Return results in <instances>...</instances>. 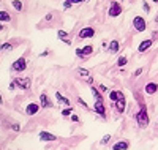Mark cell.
Wrapping results in <instances>:
<instances>
[{"mask_svg": "<svg viewBox=\"0 0 158 150\" xmlns=\"http://www.w3.org/2000/svg\"><path fill=\"white\" fill-rule=\"evenodd\" d=\"M25 68H27V60H25L24 57H19L15 63H13L11 70H13V71H24Z\"/></svg>", "mask_w": 158, "mask_h": 150, "instance_id": "4", "label": "cell"}, {"mask_svg": "<svg viewBox=\"0 0 158 150\" xmlns=\"http://www.w3.org/2000/svg\"><path fill=\"white\" fill-rule=\"evenodd\" d=\"M158 92V85L155 84V82H149L147 85H146V93L147 95H153V93H156Z\"/></svg>", "mask_w": 158, "mask_h": 150, "instance_id": "14", "label": "cell"}, {"mask_svg": "<svg viewBox=\"0 0 158 150\" xmlns=\"http://www.w3.org/2000/svg\"><path fill=\"white\" fill-rule=\"evenodd\" d=\"M0 103H3V100H2V95H0Z\"/></svg>", "mask_w": 158, "mask_h": 150, "instance_id": "39", "label": "cell"}, {"mask_svg": "<svg viewBox=\"0 0 158 150\" xmlns=\"http://www.w3.org/2000/svg\"><path fill=\"white\" fill-rule=\"evenodd\" d=\"M76 71H77V74H79V76H82V77H85V79H87V82H92V77H90V73H89V71L85 70V68H77Z\"/></svg>", "mask_w": 158, "mask_h": 150, "instance_id": "16", "label": "cell"}, {"mask_svg": "<svg viewBox=\"0 0 158 150\" xmlns=\"http://www.w3.org/2000/svg\"><path fill=\"white\" fill-rule=\"evenodd\" d=\"M90 90H92V95H94V98H95V101H104L103 100V97H101V93L98 92V89L97 87H90Z\"/></svg>", "mask_w": 158, "mask_h": 150, "instance_id": "18", "label": "cell"}, {"mask_svg": "<svg viewBox=\"0 0 158 150\" xmlns=\"http://www.w3.org/2000/svg\"><path fill=\"white\" fill-rule=\"evenodd\" d=\"M125 106H127V100H125V95L123 92H118V100L115 101V107L118 112H123L125 111Z\"/></svg>", "mask_w": 158, "mask_h": 150, "instance_id": "6", "label": "cell"}, {"mask_svg": "<svg viewBox=\"0 0 158 150\" xmlns=\"http://www.w3.org/2000/svg\"><path fill=\"white\" fill-rule=\"evenodd\" d=\"M152 2H153V3H158V0H152Z\"/></svg>", "mask_w": 158, "mask_h": 150, "instance_id": "40", "label": "cell"}, {"mask_svg": "<svg viewBox=\"0 0 158 150\" xmlns=\"http://www.w3.org/2000/svg\"><path fill=\"white\" fill-rule=\"evenodd\" d=\"M13 130H15V131H21V125L15 123V125H13Z\"/></svg>", "mask_w": 158, "mask_h": 150, "instance_id": "30", "label": "cell"}, {"mask_svg": "<svg viewBox=\"0 0 158 150\" xmlns=\"http://www.w3.org/2000/svg\"><path fill=\"white\" fill-rule=\"evenodd\" d=\"M67 2H70V3H81V2H84V0H67Z\"/></svg>", "mask_w": 158, "mask_h": 150, "instance_id": "33", "label": "cell"}, {"mask_svg": "<svg viewBox=\"0 0 158 150\" xmlns=\"http://www.w3.org/2000/svg\"><path fill=\"white\" fill-rule=\"evenodd\" d=\"M11 21V16L8 15L6 11H0V22H10Z\"/></svg>", "mask_w": 158, "mask_h": 150, "instance_id": "20", "label": "cell"}, {"mask_svg": "<svg viewBox=\"0 0 158 150\" xmlns=\"http://www.w3.org/2000/svg\"><path fill=\"white\" fill-rule=\"evenodd\" d=\"M57 36L62 40L63 43H67V44H71V40H68V33L67 32H63V30H57Z\"/></svg>", "mask_w": 158, "mask_h": 150, "instance_id": "15", "label": "cell"}, {"mask_svg": "<svg viewBox=\"0 0 158 150\" xmlns=\"http://www.w3.org/2000/svg\"><path fill=\"white\" fill-rule=\"evenodd\" d=\"M73 112H74V111H73V107L68 106V107H65L63 111H62V115H63V117H68V115H73Z\"/></svg>", "mask_w": 158, "mask_h": 150, "instance_id": "22", "label": "cell"}, {"mask_svg": "<svg viewBox=\"0 0 158 150\" xmlns=\"http://www.w3.org/2000/svg\"><path fill=\"white\" fill-rule=\"evenodd\" d=\"M141 73H142V68H138V70L135 71V76H141Z\"/></svg>", "mask_w": 158, "mask_h": 150, "instance_id": "34", "label": "cell"}, {"mask_svg": "<svg viewBox=\"0 0 158 150\" xmlns=\"http://www.w3.org/2000/svg\"><path fill=\"white\" fill-rule=\"evenodd\" d=\"M56 139H57V136L52 134V133H48V131L40 133V141H43V142H51V141H56Z\"/></svg>", "mask_w": 158, "mask_h": 150, "instance_id": "8", "label": "cell"}, {"mask_svg": "<svg viewBox=\"0 0 158 150\" xmlns=\"http://www.w3.org/2000/svg\"><path fill=\"white\" fill-rule=\"evenodd\" d=\"M94 109H95V112H97L98 115L106 117V107H104V103H101V101H95Z\"/></svg>", "mask_w": 158, "mask_h": 150, "instance_id": "10", "label": "cell"}, {"mask_svg": "<svg viewBox=\"0 0 158 150\" xmlns=\"http://www.w3.org/2000/svg\"><path fill=\"white\" fill-rule=\"evenodd\" d=\"M109 139H111V134H106V136H103V139H101V145H106L108 142H109Z\"/></svg>", "mask_w": 158, "mask_h": 150, "instance_id": "27", "label": "cell"}, {"mask_svg": "<svg viewBox=\"0 0 158 150\" xmlns=\"http://www.w3.org/2000/svg\"><path fill=\"white\" fill-rule=\"evenodd\" d=\"M109 16L111 18H115V16H118L122 13V6H120V3L118 2H115V0H112L111 2V6H109Z\"/></svg>", "mask_w": 158, "mask_h": 150, "instance_id": "3", "label": "cell"}, {"mask_svg": "<svg viewBox=\"0 0 158 150\" xmlns=\"http://www.w3.org/2000/svg\"><path fill=\"white\" fill-rule=\"evenodd\" d=\"M40 103H41V106H43V107H46V109H49V107H52V106H54V104H52V101L49 100V97H48L46 93H43L41 97H40Z\"/></svg>", "mask_w": 158, "mask_h": 150, "instance_id": "12", "label": "cell"}, {"mask_svg": "<svg viewBox=\"0 0 158 150\" xmlns=\"http://www.w3.org/2000/svg\"><path fill=\"white\" fill-rule=\"evenodd\" d=\"M0 49H2V51H11L13 49V44L11 43H5V44L0 46Z\"/></svg>", "mask_w": 158, "mask_h": 150, "instance_id": "26", "label": "cell"}, {"mask_svg": "<svg viewBox=\"0 0 158 150\" xmlns=\"http://www.w3.org/2000/svg\"><path fill=\"white\" fill-rule=\"evenodd\" d=\"M56 98L59 100V103H63V104H67V106H70V100H68V98H65V97H62V95H60L59 92L56 93Z\"/></svg>", "mask_w": 158, "mask_h": 150, "instance_id": "21", "label": "cell"}, {"mask_svg": "<svg viewBox=\"0 0 158 150\" xmlns=\"http://www.w3.org/2000/svg\"><path fill=\"white\" fill-rule=\"evenodd\" d=\"M13 82L16 84V87H19L22 90H27L30 87V84H32V81H30V77H16Z\"/></svg>", "mask_w": 158, "mask_h": 150, "instance_id": "2", "label": "cell"}, {"mask_svg": "<svg viewBox=\"0 0 158 150\" xmlns=\"http://www.w3.org/2000/svg\"><path fill=\"white\" fill-rule=\"evenodd\" d=\"M109 100H111L112 103H115V101L118 100V92H111V93H109Z\"/></svg>", "mask_w": 158, "mask_h": 150, "instance_id": "24", "label": "cell"}, {"mask_svg": "<svg viewBox=\"0 0 158 150\" xmlns=\"http://www.w3.org/2000/svg\"><path fill=\"white\" fill-rule=\"evenodd\" d=\"M38 111H40V106L36 103H30L25 107V114H29V115H35V114H38Z\"/></svg>", "mask_w": 158, "mask_h": 150, "instance_id": "11", "label": "cell"}, {"mask_svg": "<svg viewBox=\"0 0 158 150\" xmlns=\"http://www.w3.org/2000/svg\"><path fill=\"white\" fill-rule=\"evenodd\" d=\"M71 5H73V3H70V2H67V0H65V5H63V6H65V10H68V8H71Z\"/></svg>", "mask_w": 158, "mask_h": 150, "instance_id": "31", "label": "cell"}, {"mask_svg": "<svg viewBox=\"0 0 158 150\" xmlns=\"http://www.w3.org/2000/svg\"><path fill=\"white\" fill-rule=\"evenodd\" d=\"M15 89H16V84L11 82V84H10V90H15Z\"/></svg>", "mask_w": 158, "mask_h": 150, "instance_id": "36", "label": "cell"}, {"mask_svg": "<svg viewBox=\"0 0 158 150\" xmlns=\"http://www.w3.org/2000/svg\"><path fill=\"white\" fill-rule=\"evenodd\" d=\"M13 6H15L16 11H22V3L19 2V0H13Z\"/></svg>", "mask_w": 158, "mask_h": 150, "instance_id": "23", "label": "cell"}, {"mask_svg": "<svg viewBox=\"0 0 158 150\" xmlns=\"http://www.w3.org/2000/svg\"><path fill=\"white\" fill-rule=\"evenodd\" d=\"M77 103H79V104H81V106H82V107H85V109H87V107H89V106H87V103H85V101H84V100H82V98H77Z\"/></svg>", "mask_w": 158, "mask_h": 150, "instance_id": "28", "label": "cell"}, {"mask_svg": "<svg viewBox=\"0 0 158 150\" xmlns=\"http://www.w3.org/2000/svg\"><path fill=\"white\" fill-rule=\"evenodd\" d=\"M0 30H3V27H2V25H0Z\"/></svg>", "mask_w": 158, "mask_h": 150, "instance_id": "41", "label": "cell"}, {"mask_svg": "<svg viewBox=\"0 0 158 150\" xmlns=\"http://www.w3.org/2000/svg\"><path fill=\"white\" fill-rule=\"evenodd\" d=\"M133 27L136 29V32H144L146 30V19L142 16H136L133 19Z\"/></svg>", "mask_w": 158, "mask_h": 150, "instance_id": "5", "label": "cell"}, {"mask_svg": "<svg viewBox=\"0 0 158 150\" xmlns=\"http://www.w3.org/2000/svg\"><path fill=\"white\" fill-rule=\"evenodd\" d=\"M92 51H94V48H92V46H84V48H79V49H76V56L84 59L85 56H90Z\"/></svg>", "mask_w": 158, "mask_h": 150, "instance_id": "7", "label": "cell"}, {"mask_svg": "<svg viewBox=\"0 0 158 150\" xmlns=\"http://www.w3.org/2000/svg\"><path fill=\"white\" fill-rule=\"evenodd\" d=\"M71 120H73V122H79V117L73 114V115H71Z\"/></svg>", "mask_w": 158, "mask_h": 150, "instance_id": "35", "label": "cell"}, {"mask_svg": "<svg viewBox=\"0 0 158 150\" xmlns=\"http://www.w3.org/2000/svg\"><path fill=\"white\" fill-rule=\"evenodd\" d=\"M51 19H52V15L49 13V15H46V21H51Z\"/></svg>", "mask_w": 158, "mask_h": 150, "instance_id": "37", "label": "cell"}, {"mask_svg": "<svg viewBox=\"0 0 158 150\" xmlns=\"http://www.w3.org/2000/svg\"><path fill=\"white\" fill-rule=\"evenodd\" d=\"M136 122H138V125L141 127V128H144V127H147L149 125V115H147V107L146 106H141V111L136 114Z\"/></svg>", "mask_w": 158, "mask_h": 150, "instance_id": "1", "label": "cell"}, {"mask_svg": "<svg viewBox=\"0 0 158 150\" xmlns=\"http://www.w3.org/2000/svg\"><path fill=\"white\" fill-rule=\"evenodd\" d=\"M153 38H158V32H153Z\"/></svg>", "mask_w": 158, "mask_h": 150, "instance_id": "38", "label": "cell"}, {"mask_svg": "<svg viewBox=\"0 0 158 150\" xmlns=\"http://www.w3.org/2000/svg\"><path fill=\"white\" fill-rule=\"evenodd\" d=\"M98 89H100V92H106V90H108V87H106V85H103V84H101Z\"/></svg>", "mask_w": 158, "mask_h": 150, "instance_id": "32", "label": "cell"}, {"mask_svg": "<svg viewBox=\"0 0 158 150\" xmlns=\"http://www.w3.org/2000/svg\"><path fill=\"white\" fill-rule=\"evenodd\" d=\"M118 48H120V44H118V41H117V40H112V41L109 43V52L115 54V52L118 51Z\"/></svg>", "mask_w": 158, "mask_h": 150, "instance_id": "19", "label": "cell"}, {"mask_svg": "<svg viewBox=\"0 0 158 150\" xmlns=\"http://www.w3.org/2000/svg\"><path fill=\"white\" fill-rule=\"evenodd\" d=\"M92 36H95V30L92 29V27H84V29L79 32V38H92Z\"/></svg>", "mask_w": 158, "mask_h": 150, "instance_id": "9", "label": "cell"}, {"mask_svg": "<svg viewBox=\"0 0 158 150\" xmlns=\"http://www.w3.org/2000/svg\"><path fill=\"white\" fill-rule=\"evenodd\" d=\"M128 147H130L128 141H118L112 145V150H128Z\"/></svg>", "mask_w": 158, "mask_h": 150, "instance_id": "13", "label": "cell"}, {"mask_svg": "<svg viewBox=\"0 0 158 150\" xmlns=\"http://www.w3.org/2000/svg\"><path fill=\"white\" fill-rule=\"evenodd\" d=\"M127 62H128V60H127V57H123V56H122V57H118L117 65H118V66H125V65H127Z\"/></svg>", "mask_w": 158, "mask_h": 150, "instance_id": "25", "label": "cell"}, {"mask_svg": "<svg viewBox=\"0 0 158 150\" xmlns=\"http://www.w3.org/2000/svg\"><path fill=\"white\" fill-rule=\"evenodd\" d=\"M150 46H152V40H146V41H142V43L139 44L138 51H139V52H146Z\"/></svg>", "mask_w": 158, "mask_h": 150, "instance_id": "17", "label": "cell"}, {"mask_svg": "<svg viewBox=\"0 0 158 150\" xmlns=\"http://www.w3.org/2000/svg\"><path fill=\"white\" fill-rule=\"evenodd\" d=\"M142 8H144V11H146V13H149V11H150V6H149V3H146V2L142 3Z\"/></svg>", "mask_w": 158, "mask_h": 150, "instance_id": "29", "label": "cell"}]
</instances>
